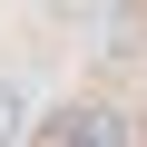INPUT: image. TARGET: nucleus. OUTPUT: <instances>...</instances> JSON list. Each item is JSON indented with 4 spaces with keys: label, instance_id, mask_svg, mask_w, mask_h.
<instances>
[{
    "label": "nucleus",
    "instance_id": "nucleus-1",
    "mask_svg": "<svg viewBox=\"0 0 147 147\" xmlns=\"http://www.w3.org/2000/svg\"><path fill=\"white\" fill-rule=\"evenodd\" d=\"M10 118H20V108H10V98H0V137H10Z\"/></svg>",
    "mask_w": 147,
    "mask_h": 147
}]
</instances>
